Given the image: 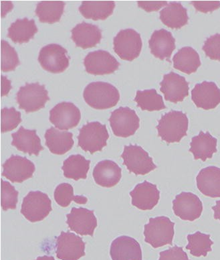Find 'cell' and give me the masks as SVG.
<instances>
[{
    "label": "cell",
    "instance_id": "obj_29",
    "mask_svg": "<svg viewBox=\"0 0 220 260\" xmlns=\"http://www.w3.org/2000/svg\"><path fill=\"white\" fill-rule=\"evenodd\" d=\"M173 67L186 74L196 73L201 66L200 55L192 47L182 48L174 55Z\"/></svg>",
    "mask_w": 220,
    "mask_h": 260
},
{
    "label": "cell",
    "instance_id": "obj_10",
    "mask_svg": "<svg viewBox=\"0 0 220 260\" xmlns=\"http://www.w3.org/2000/svg\"><path fill=\"white\" fill-rule=\"evenodd\" d=\"M39 62L42 67L48 72H64L69 66L67 50L62 46L56 44L45 46L40 51Z\"/></svg>",
    "mask_w": 220,
    "mask_h": 260
},
{
    "label": "cell",
    "instance_id": "obj_3",
    "mask_svg": "<svg viewBox=\"0 0 220 260\" xmlns=\"http://www.w3.org/2000/svg\"><path fill=\"white\" fill-rule=\"evenodd\" d=\"M174 226L175 223L165 216L151 218L144 227V241L154 248L171 245L175 234Z\"/></svg>",
    "mask_w": 220,
    "mask_h": 260
},
{
    "label": "cell",
    "instance_id": "obj_35",
    "mask_svg": "<svg viewBox=\"0 0 220 260\" xmlns=\"http://www.w3.org/2000/svg\"><path fill=\"white\" fill-rule=\"evenodd\" d=\"M209 235L197 232L194 234L188 235L187 239L188 244L186 249L190 251L194 256H206L207 253L212 250L211 245L213 242L211 240Z\"/></svg>",
    "mask_w": 220,
    "mask_h": 260
},
{
    "label": "cell",
    "instance_id": "obj_16",
    "mask_svg": "<svg viewBox=\"0 0 220 260\" xmlns=\"http://www.w3.org/2000/svg\"><path fill=\"white\" fill-rule=\"evenodd\" d=\"M66 218V223L70 230L81 236H93L94 230L97 227V219L93 211L73 207Z\"/></svg>",
    "mask_w": 220,
    "mask_h": 260
},
{
    "label": "cell",
    "instance_id": "obj_12",
    "mask_svg": "<svg viewBox=\"0 0 220 260\" xmlns=\"http://www.w3.org/2000/svg\"><path fill=\"white\" fill-rule=\"evenodd\" d=\"M173 210L176 216L184 221H194L199 219L203 211L202 202L192 192H183L173 201Z\"/></svg>",
    "mask_w": 220,
    "mask_h": 260
},
{
    "label": "cell",
    "instance_id": "obj_38",
    "mask_svg": "<svg viewBox=\"0 0 220 260\" xmlns=\"http://www.w3.org/2000/svg\"><path fill=\"white\" fill-rule=\"evenodd\" d=\"M18 190L7 181L1 180V205L4 211L16 209L18 201Z\"/></svg>",
    "mask_w": 220,
    "mask_h": 260
},
{
    "label": "cell",
    "instance_id": "obj_31",
    "mask_svg": "<svg viewBox=\"0 0 220 260\" xmlns=\"http://www.w3.org/2000/svg\"><path fill=\"white\" fill-rule=\"evenodd\" d=\"M38 32L34 20L27 18L17 19L8 28V37L16 43H26L32 39Z\"/></svg>",
    "mask_w": 220,
    "mask_h": 260
},
{
    "label": "cell",
    "instance_id": "obj_8",
    "mask_svg": "<svg viewBox=\"0 0 220 260\" xmlns=\"http://www.w3.org/2000/svg\"><path fill=\"white\" fill-rule=\"evenodd\" d=\"M121 157L130 173L136 175H145L157 169L152 157L139 146H125Z\"/></svg>",
    "mask_w": 220,
    "mask_h": 260
},
{
    "label": "cell",
    "instance_id": "obj_2",
    "mask_svg": "<svg viewBox=\"0 0 220 260\" xmlns=\"http://www.w3.org/2000/svg\"><path fill=\"white\" fill-rule=\"evenodd\" d=\"M189 119L187 115L178 111H171L162 115L157 129L158 136L167 143L179 142L187 136Z\"/></svg>",
    "mask_w": 220,
    "mask_h": 260
},
{
    "label": "cell",
    "instance_id": "obj_36",
    "mask_svg": "<svg viewBox=\"0 0 220 260\" xmlns=\"http://www.w3.org/2000/svg\"><path fill=\"white\" fill-rule=\"evenodd\" d=\"M54 197L57 204L62 207L69 206L72 201L79 205H85L88 202L87 197L75 195L74 188L68 183L59 184L54 190Z\"/></svg>",
    "mask_w": 220,
    "mask_h": 260
},
{
    "label": "cell",
    "instance_id": "obj_4",
    "mask_svg": "<svg viewBox=\"0 0 220 260\" xmlns=\"http://www.w3.org/2000/svg\"><path fill=\"white\" fill-rule=\"evenodd\" d=\"M109 134L106 125L94 121L87 123L80 129L78 145L85 152L93 154L106 146Z\"/></svg>",
    "mask_w": 220,
    "mask_h": 260
},
{
    "label": "cell",
    "instance_id": "obj_46",
    "mask_svg": "<svg viewBox=\"0 0 220 260\" xmlns=\"http://www.w3.org/2000/svg\"><path fill=\"white\" fill-rule=\"evenodd\" d=\"M35 260H55V259H54V257L52 256H48V255H44V256L38 257V258Z\"/></svg>",
    "mask_w": 220,
    "mask_h": 260
},
{
    "label": "cell",
    "instance_id": "obj_20",
    "mask_svg": "<svg viewBox=\"0 0 220 260\" xmlns=\"http://www.w3.org/2000/svg\"><path fill=\"white\" fill-rule=\"evenodd\" d=\"M110 255L113 260H142L140 244L129 236L115 239L111 245Z\"/></svg>",
    "mask_w": 220,
    "mask_h": 260
},
{
    "label": "cell",
    "instance_id": "obj_1",
    "mask_svg": "<svg viewBox=\"0 0 220 260\" xmlns=\"http://www.w3.org/2000/svg\"><path fill=\"white\" fill-rule=\"evenodd\" d=\"M84 100L91 108L96 110H106L116 106L120 100L118 89L110 83L93 82L86 87Z\"/></svg>",
    "mask_w": 220,
    "mask_h": 260
},
{
    "label": "cell",
    "instance_id": "obj_21",
    "mask_svg": "<svg viewBox=\"0 0 220 260\" xmlns=\"http://www.w3.org/2000/svg\"><path fill=\"white\" fill-rule=\"evenodd\" d=\"M149 45L153 55L159 59L170 61L171 54L175 49V39L170 32L161 29L153 33Z\"/></svg>",
    "mask_w": 220,
    "mask_h": 260
},
{
    "label": "cell",
    "instance_id": "obj_17",
    "mask_svg": "<svg viewBox=\"0 0 220 260\" xmlns=\"http://www.w3.org/2000/svg\"><path fill=\"white\" fill-rule=\"evenodd\" d=\"M160 91L165 96V100L177 104L183 102L189 95V83L185 77L171 72L163 76L160 83Z\"/></svg>",
    "mask_w": 220,
    "mask_h": 260
},
{
    "label": "cell",
    "instance_id": "obj_43",
    "mask_svg": "<svg viewBox=\"0 0 220 260\" xmlns=\"http://www.w3.org/2000/svg\"><path fill=\"white\" fill-rule=\"evenodd\" d=\"M139 7L148 12L158 11L161 8L167 5V2H137Z\"/></svg>",
    "mask_w": 220,
    "mask_h": 260
},
{
    "label": "cell",
    "instance_id": "obj_37",
    "mask_svg": "<svg viewBox=\"0 0 220 260\" xmlns=\"http://www.w3.org/2000/svg\"><path fill=\"white\" fill-rule=\"evenodd\" d=\"M20 64L18 53L9 43L1 41V69L3 72L14 71Z\"/></svg>",
    "mask_w": 220,
    "mask_h": 260
},
{
    "label": "cell",
    "instance_id": "obj_14",
    "mask_svg": "<svg viewBox=\"0 0 220 260\" xmlns=\"http://www.w3.org/2000/svg\"><path fill=\"white\" fill-rule=\"evenodd\" d=\"M84 64L86 71L94 75L111 74L120 66V63L112 54L102 50L89 52L85 56Z\"/></svg>",
    "mask_w": 220,
    "mask_h": 260
},
{
    "label": "cell",
    "instance_id": "obj_26",
    "mask_svg": "<svg viewBox=\"0 0 220 260\" xmlns=\"http://www.w3.org/2000/svg\"><path fill=\"white\" fill-rule=\"evenodd\" d=\"M216 138L213 137L209 132L201 131L199 135L195 136L190 143V152L194 155L195 160L201 159L205 162L207 158H212L217 152Z\"/></svg>",
    "mask_w": 220,
    "mask_h": 260
},
{
    "label": "cell",
    "instance_id": "obj_22",
    "mask_svg": "<svg viewBox=\"0 0 220 260\" xmlns=\"http://www.w3.org/2000/svg\"><path fill=\"white\" fill-rule=\"evenodd\" d=\"M93 176L98 185L111 188L120 181L122 177V170L112 160H102L94 167Z\"/></svg>",
    "mask_w": 220,
    "mask_h": 260
},
{
    "label": "cell",
    "instance_id": "obj_23",
    "mask_svg": "<svg viewBox=\"0 0 220 260\" xmlns=\"http://www.w3.org/2000/svg\"><path fill=\"white\" fill-rule=\"evenodd\" d=\"M12 137L13 139L12 145L21 152L28 153L30 156H39L40 152L44 150L36 130L26 129L21 126L18 131L12 134Z\"/></svg>",
    "mask_w": 220,
    "mask_h": 260
},
{
    "label": "cell",
    "instance_id": "obj_18",
    "mask_svg": "<svg viewBox=\"0 0 220 260\" xmlns=\"http://www.w3.org/2000/svg\"><path fill=\"white\" fill-rule=\"evenodd\" d=\"M192 99L197 108L213 110L220 104V89L213 82H202L195 86Z\"/></svg>",
    "mask_w": 220,
    "mask_h": 260
},
{
    "label": "cell",
    "instance_id": "obj_24",
    "mask_svg": "<svg viewBox=\"0 0 220 260\" xmlns=\"http://www.w3.org/2000/svg\"><path fill=\"white\" fill-rule=\"evenodd\" d=\"M197 186L205 196L211 198L220 197V169L208 167L201 170L196 177Z\"/></svg>",
    "mask_w": 220,
    "mask_h": 260
},
{
    "label": "cell",
    "instance_id": "obj_27",
    "mask_svg": "<svg viewBox=\"0 0 220 260\" xmlns=\"http://www.w3.org/2000/svg\"><path fill=\"white\" fill-rule=\"evenodd\" d=\"M46 145L54 154L63 155L74 146L73 134L71 132H61L51 127L45 133Z\"/></svg>",
    "mask_w": 220,
    "mask_h": 260
},
{
    "label": "cell",
    "instance_id": "obj_15",
    "mask_svg": "<svg viewBox=\"0 0 220 260\" xmlns=\"http://www.w3.org/2000/svg\"><path fill=\"white\" fill-rule=\"evenodd\" d=\"M2 176L12 182L22 183L32 177L35 171L34 164L26 157L12 155L3 165Z\"/></svg>",
    "mask_w": 220,
    "mask_h": 260
},
{
    "label": "cell",
    "instance_id": "obj_32",
    "mask_svg": "<svg viewBox=\"0 0 220 260\" xmlns=\"http://www.w3.org/2000/svg\"><path fill=\"white\" fill-rule=\"evenodd\" d=\"M91 161L81 154L71 155L63 162L62 169L67 179L79 180L86 179L90 169Z\"/></svg>",
    "mask_w": 220,
    "mask_h": 260
},
{
    "label": "cell",
    "instance_id": "obj_44",
    "mask_svg": "<svg viewBox=\"0 0 220 260\" xmlns=\"http://www.w3.org/2000/svg\"><path fill=\"white\" fill-rule=\"evenodd\" d=\"M2 96L7 95L8 92L11 89V85H10V81L8 83H6L7 81L6 77L2 76Z\"/></svg>",
    "mask_w": 220,
    "mask_h": 260
},
{
    "label": "cell",
    "instance_id": "obj_39",
    "mask_svg": "<svg viewBox=\"0 0 220 260\" xmlns=\"http://www.w3.org/2000/svg\"><path fill=\"white\" fill-rule=\"evenodd\" d=\"M22 122L21 114L14 108L2 109L1 110L2 133L12 131Z\"/></svg>",
    "mask_w": 220,
    "mask_h": 260
},
{
    "label": "cell",
    "instance_id": "obj_7",
    "mask_svg": "<svg viewBox=\"0 0 220 260\" xmlns=\"http://www.w3.org/2000/svg\"><path fill=\"white\" fill-rule=\"evenodd\" d=\"M113 49L121 59L132 61L141 53V35L133 29L121 30L113 39Z\"/></svg>",
    "mask_w": 220,
    "mask_h": 260
},
{
    "label": "cell",
    "instance_id": "obj_25",
    "mask_svg": "<svg viewBox=\"0 0 220 260\" xmlns=\"http://www.w3.org/2000/svg\"><path fill=\"white\" fill-rule=\"evenodd\" d=\"M71 32L77 47L83 49L96 47L102 39L101 30L97 26L85 22L77 24Z\"/></svg>",
    "mask_w": 220,
    "mask_h": 260
},
{
    "label": "cell",
    "instance_id": "obj_6",
    "mask_svg": "<svg viewBox=\"0 0 220 260\" xmlns=\"http://www.w3.org/2000/svg\"><path fill=\"white\" fill-rule=\"evenodd\" d=\"M50 98L45 85L39 83H26L17 93L19 108L26 113L34 112L45 108Z\"/></svg>",
    "mask_w": 220,
    "mask_h": 260
},
{
    "label": "cell",
    "instance_id": "obj_40",
    "mask_svg": "<svg viewBox=\"0 0 220 260\" xmlns=\"http://www.w3.org/2000/svg\"><path fill=\"white\" fill-rule=\"evenodd\" d=\"M202 49L207 57L220 61V34H215L207 39Z\"/></svg>",
    "mask_w": 220,
    "mask_h": 260
},
{
    "label": "cell",
    "instance_id": "obj_41",
    "mask_svg": "<svg viewBox=\"0 0 220 260\" xmlns=\"http://www.w3.org/2000/svg\"><path fill=\"white\" fill-rule=\"evenodd\" d=\"M159 260H190L187 253L181 247L177 245L167 250L161 251Z\"/></svg>",
    "mask_w": 220,
    "mask_h": 260
},
{
    "label": "cell",
    "instance_id": "obj_34",
    "mask_svg": "<svg viewBox=\"0 0 220 260\" xmlns=\"http://www.w3.org/2000/svg\"><path fill=\"white\" fill-rule=\"evenodd\" d=\"M137 106L143 111L154 112L166 109L162 96L157 93L156 89L137 91L135 98Z\"/></svg>",
    "mask_w": 220,
    "mask_h": 260
},
{
    "label": "cell",
    "instance_id": "obj_28",
    "mask_svg": "<svg viewBox=\"0 0 220 260\" xmlns=\"http://www.w3.org/2000/svg\"><path fill=\"white\" fill-rule=\"evenodd\" d=\"M161 22L171 29L179 30L188 23L187 9L179 2H171L159 13Z\"/></svg>",
    "mask_w": 220,
    "mask_h": 260
},
{
    "label": "cell",
    "instance_id": "obj_45",
    "mask_svg": "<svg viewBox=\"0 0 220 260\" xmlns=\"http://www.w3.org/2000/svg\"><path fill=\"white\" fill-rule=\"evenodd\" d=\"M212 210L214 212V219L220 221V200L216 201V204L212 207Z\"/></svg>",
    "mask_w": 220,
    "mask_h": 260
},
{
    "label": "cell",
    "instance_id": "obj_30",
    "mask_svg": "<svg viewBox=\"0 0 220 260\" xmlns=\"http://www.w3.org/2000/svg\"><path fill=\"white\" fill-rule=\"evenodd\" d=\"M115 8L113 1H84L79 7L82 15L93 20H106L113 13Z\"/></svg>",
    "mask_w": 220,
    "mask_h": 260
},
{
    "label": "cell",
    "instance_id": "obj_13",
    "mask_svg": "<svg viewBox=\"0 0 220 260\" xmlns=\"http://www.w3.org/2000/svg\"><path fill=\"white\" fill-rule=\"evenodd\" d=\"M50 121L58 129L68 130L78 125L81 119L79 109L70 102L56 105L50 112Z\"/></svg>",
    "mask_w": 220,
    "mask_h": 260
},
{
    "label": "cell",
    "instance_id": "obj_5",
    "mask_svg": "<svg viewBox=\"0 0 220 260\" xmlns=\"http://www.w3.org/2000/svg\"><path fill=\"white\" fill-rule=\"evenodd\" d=\"M52 210V201L41 191H30L23 199L21 213L31 223L43 221Z\"/></svg>",
    "mask_w": 220,
    "mask_h": 260
},
{
    "label": "cell",
    "instance_id": "obj_9",
    "mask_svg": "<svg viewBox=\"0 0 220 260\" xmlns=\"http://www.w3.org/2000/svg\"><path fill=\"white\" fill-rule=\"evenodd\" d=\"M109 122L114 135L121 138L134 135L140 126V119L135 111L123 107L111 113Z\"/></svg>",
    "mask_w": 220,
    "mask_h": 260
},
{
    "label": "cell",
    "instance_id": "obj_11",
    "mask_svg": "<svg viewBox=\"0 0 220 260\" xmlns=\"http://www.w3.org/2000/svg\"><path fill=\"white\" fill-rule=\"evenodd\" d=\"M56 253L61 260H79L85 255V243L73 233L62 232L56 239Z\"/></svg>",
    "mask_w": 220,
    "mask_h": 260
},
{
    "label": "cell",
    "instance_id": "obj_19",
    "mask_svg": "<svg viewBox=\"0 0 220 260\" xmlns=\"http://www.w3.org/2000/svg\"><path fill=\"white\" fill-rule=\"evenodd\" d=\"M132 205L142 211L152 210L159 203L160 191L157 185L148 181L138 184L130 192Z\"/></svg>",
    "mask_w": 220,
    "mask_h": 260
},
{
    "label": "cell",
    "instance_id": "obj_33",
    "mask_svg": "<svg viewBox=\"0 0 220 260\" xmlns=\"http://www.w3.org/2000/svg\"><path fill=\"white\" fill-rule=\"evenodd\" d=\"M64 6L62 1H42L37 4L35 12L40 22L53 24L60 21Z\"/></svg>",
    "mask_w": 220,
    "mask_h": 260
},
{
    "label": "cell",
    "instance_id": "obj_42",
    "mask_svg": "<svg viewBox=\"0 0 220 260\" xmlns=\"http://www.w3.org/2000/svg\"><path fill=\"white\" fill-rule=\"evenodd\" d=\"M191 4L194 6L197 10L202 13L206 14L216 10L220 8V2H203L194 1L191 2Z\"/></svg>",
    "mask_w": 220,
    "mask_h": 260
}]
</instances>
